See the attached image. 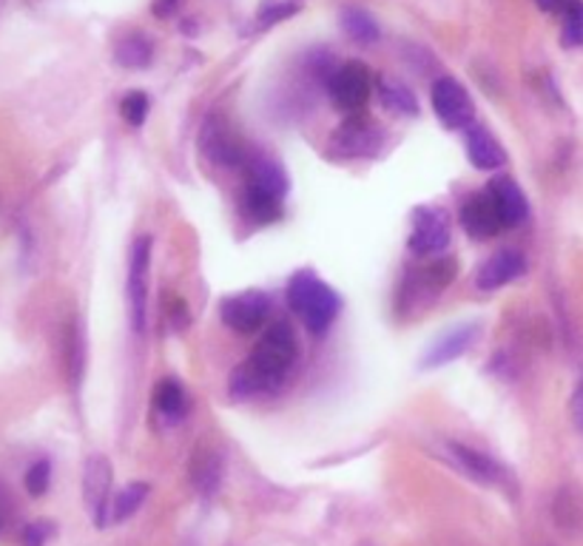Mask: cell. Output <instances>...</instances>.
Segmentation results:
<instances>
[{
    "label": "cell",
    "mask_w": 583,
    "mask_h": 546,
    "mask_svg": "<svg viewBox=\"0 0 583 546\" xmlns=\"http://www.w3.org/2000/svg\"><path fill=\"white\" fill-rule=\"evenodd\" d=\"M49 481H52V465H49L46 458H40V461H35V465L29 467V472H26V490H29V495L40 498V495H46V490H49Z\"/></svg>",
    "instance_id": "cell-27"
},
{
    "label": "cell",
    "mask_w": 583,
    "mask_h": 546,
    "mask_svg": "<svg viewBox=\"0 0 583 546\" xmlns=\"http://www.w3.org/2000/svg\"><path fill=\"white\" fill-rule=\"evenodd\" d=\"M219 481H223V456L217 447L202 444L191 458V484L202 498H211L219 490Z\"/></svg>",
    "instance_id": "cell-13"
},
{
    "label": "cell",
    "mask_w": 583,
    "mask_h": 546,
    "mask_svg": "<svg viewBox=\"0 0 583 546\" xmlns=\"http://www.w3.org/2000/svg\"><path fill=\"white\" fill-rule=\"evenodd\" d=\"M461 225L476 240H490L495 233H502L504 228H509L502 208H498V203H495V196L490 194V191H481V194L470 196V200L464 203Z\"/></svg>",
    "instance_id": "cell-10"
},
{
    "label": "cell",
    "mask_w": 583,
    "mask_h": 546,
    "mask_svg": "<svg viewBox=\"0 0 583 546\" xmlns=\"http://www.w3.org/2000/svg\"><path fill=\"white\" fill-rule=\"evenodd\" d=\"M154 58V49H151V40L142 38V35H131V38L123 40L117 46V61L126 68H145Z\"/></svg>",
    "instance_id": "cell-25"
},
{
    "label": "cell",
    "mask_w": 583,
    "mask_h": 546,
    "mask_svg": "<svg viewBox=\"0 0 583 546\" xmlns=\"http://www.w3.org/2000/svg\"><path fill=\"white\" fill-rule=\"evenodd\" d=\"M330 100L342 109V112H359L362 105L370 98V72L362 63H344L339 66L328 80Z\"/></svg>",
    "instance_id": "cell-7"
},
{
    "label": "cell",
    "mask_w": 583,
    "mask_h": 546,
    "mask_svg": "<svg viewBox=\"0 0 583 546\" xmlns=\"http://www.w3.org/2000/svg\"><path fill=\"white\" fill-rule=\"evenodd\" d=\"M479 337V328L476 325H458V328L447 330L442 339H435L433 347L424 353V367H444L449 361L461 359L464 353L470 351V344Z\"/></svg>",
    "instance_id": "cell-12"
},
{
    "label": "cell",
    "mask_w": 583,
    "mask_h": 546,
    "mask_svg": "<svg viewBox=\"0 0 583 546\" xmlns=\"http://www.w3.org/2000/svg\"><path fill=\"white\" fill-rule=\"evenodd\" d=\"M296 3H284V7H277V9H268V12H262V23H274V21H282V17L293 15L296 12Z\"/></svg>",
    "instance_id": "cell-31"
},
{
    "label": "cell",
    "mask_w": 583,
    "mask_h": 546,
    "mask_svg": "<svg viewBox=\"0 0 583 546\" xmlns=\"http://www.w3.org/2000/svg\"><path fill=\"white\" fill-rule=\"evenodd\" d=\"M49 535H52V524L49 521H35L23 532V546H43Z\"/></svg>",
    "instance_id": "cell-29"
},
{
    "label": "cell",
    "mask_w": 583,
    "mask_h": 546,
    "mask_svg": "<svg viewBox=\"0 0 583 546\" xmlns=\"http://www.w3.org/2000/svg\"><path fill=\"white\" fill-rule=\"evenodd\" d=\"M288 305L305 322V328L314 330V333L328 330L339 314L337 291L310 270H302V274L291 277V282H288Z\"/></svg>",
    "instance_id": "cell-2"
},
{
    "label": "cell",
    "mask_w": 583,
    "mask_h": 546,
    "mask_svg": "<svg viewBox=\"0 0 583 546\" xmlns=\"http://www.w3.org/2000/svg\"><path fill=\"white\" fill-rule=\"evenodd\" d=\"M379 94H382L384 109L396 114H419V100L404 82L393 80V77H382L379 80Z\"/></svg>",
    "instance_id": "cell-21"
},
{
    "label": "cell",
    "mask_w": 583,
    "mask_h": 546,
    "mask_svg": "<svg viewBox=\"0 0 583 546\" xmlns=\"http://www.w3.org/2000/svg\"><path fill=\"white\" fill-rule=\"evenodd\" d=\"M202 149H205V154H208L214 163L233 165L237 160H240V151H237V145L228 140V135H225V131H219L217 123H208V126H205V131H202Z\"/></svg>",
    "instance_id": "cell-22"
},
{
    "label": "cell",
    "mask_w": 583,
    "mask_h": 546,
    "mask_svg": "<svg viewBox=\"0 0 583 546\" xmlns=\"http://www.w3.org/2000/svg\"><path fill=\"white\" fill-rule=\"evenodd\" d=\"M342 29L347 31V38L356 40V43H362V46L376 43V40H379V23H376L373 15L365 12V9H356V7L344 9Z\"/></svg>",
    "instance_id": "cell-20"
},
{
    "label": "cell",
    "mask_w": 583,
    "mask_h": 546,
    "mask_svg": "<svg viewBox=\"0 0 583 546\" xmlns=\"http://www.w3.org/2000/svg\"><path fill=\"white\" fill-rule=\"evenodd\" d=\"M382 145V131L373 120H367L362 114L344 120L333 135V149L342 154V157H370Z\"/></svg>",
    "instance_id": "cell-9"
},
{
    "label": "cell",
    "mask_w": 583,
    "mask_h": 546,
    "mask_svg": "<svg viewBox=\"0 0 583 546\" xmlns=\"http://www.w3.org/2000/svg\"><path fill=\"white\" fill-rule=\"evenodd\" d=\"M112 479L114 470L105 456H91L83 470V501L94 518V524L105 526L112 516Z\"/></svg>",
    "instance_id": "cell-4"
},
{
    "label": "cell",
    "mask_w": 583,
    "mask_h": 546,
    "mask_svg": "<svg viewBox=\"0 0 583 546\" xmlns=\"http://www.w3.org/2000/svg\"><path fill=\"white\" fill-rule=\"evenodd\" d=\"M467 157L481 172H495L507 163V151L486 128H467Z\"/></svg>",
    "instance_id": "cell-15"
},
{
    "label": "cell",
    "mask_w": 583,
    "mask_h": 546,
    "mask_svg": "<svg viewBox=\"0 0 583 546\" xmlns=\"http://www.w3.org/2000/svg\"><path fill=\"white\" fill-rule=\"evenodd\" d=\"M149 484L142 481H135V484L123 486L121 493L112 498V516H109V524H123L128 518H135L140 512V507L149 498Z\"/></svg>",
    "instance_id": "cell-19"
},
{
    "label": "cell",
    "mask_w": 583,
    "mask_h": 546,
    "mask_svg": "<svg viewBox=\"0 0 583 546\" xmlns=\"http://www.w3.org/2000/svg\"><path fill=\"white\" fill-rule=\"evenodd\" d=\"M449 245V219L439 208H416L413 211V233L410 251L416 256L439 254Z\"/></svg>",
    "instance_id": "cell-8"
},
{
    "label": "cell",
    "mask_w": 583,
    "mask_h": 546,
    "mask_svg": "<svg viewBox=\"0 0 583 546\" xmlns=\"http://www.w3.org/2000/svg\"><path fill=\"white\" fill-rule=\"evenodd\" d=\"M486 191L495 196V203L502 208L504 219L507 225H518L527 219L530 214V203H527V196H523L521 188L516 186V180H509V177H498L486 186Z\"/></svg>",
    "instance_id": "cell-16"
},
{
    "label": "cell",
    "mask_w": 583,
    "mask_h": 546,
    "mask_svg": "<svg viewBox=\"0 0 583 546\" xmlns=\"http://www.w3.org/2000/svg\"><path fill=\"white\" fill-rule=\"evenodd\" d=\"M83 365H86V344H83L80 322H72L66 330V370L72 384H80Z\"/></svg>",
    "instance_id": "cell-24"
},
{
    "label": "cell",
    "mask_w": 583,
    "mask_h": 546,
    "mask_svg": "<svg viewBox=\"0 0 583 546\" xmlns=\"http://www.w3.org/2000/svg\"><path fill=\"white\" fill-rule=\"evenodd\" d=\"M151 237H140L131 245L128 256V314L137 333L145 330V310H149V270H151Z\"/></svg>",
    "instance_id": "cell-3"
},
{
    "label": "cell",
    "mask_w": 583,
    "mask_h": 546,
    "mask_svg": "<svg viewBox=\"0 0 583 546\" xmlns=\"http://www.w3.org/2000/svg\"><path fill=\"white\" fill-rule=\"evenodd\" d=\"M523 270H527L523 254H518L516 247H504V251L493 254L481 265L479 288L481 291H498L504 284L516 282L518 277H523Z\"/></svg>",
    "instance_id": "cell-11"
},
{
    "label": "cell",
    "mask_w": 583,
    "mask_h": 546,
    "mask_svg": "<svg viewBox=\"0 0 583 546\" xmlns=\"http://www.w3.org/2000/svg\"><path fill=\"white\" fill-rule=\"evenodd\" d=\"M121 112H123V117H126V123H131V126H142V123H145V114H149V98H145L142 91H131V94L123 100Z\"/></svg>",
    "instance_id": "cell-28"
},
{
    "label": "cell",
    "mask_w": 583,
    "mask_h": 546,
    "mask_svg": "<svg viewBox=\"0 0 583 546\" xmlns=\"http://www.w3.org/2000/svg\"><path fill=\"white\" fill-rule=\"evenodd\" d=\"M242 211H245L248 219H254L259 225L277 223L282 217V200L268 191H259V188L248 186V191L242 194Z\"/></svg>",
    "instance_id": "cell-18"
},
{
    "label": "cell",
    "mask_w": 583,
    "mask_h": 546,
    "mask_svg": "<svg viewBox=\"0 0 583 546\" xmlns=\"http://www.w3.org/2000/svg\"><path fill=\"white\" fill-rule=\"evenodd\" d=\"M447 449H449V456H453V461H456V465L461 467L472 481H479V484H502L504 481L502 467L495 465L490 456L479 453V449L464 447V444H458V442H449Z\"/></svg>",
    "instance_id": "cell-14"
},
{
    "label": "cell",
    "mask_w": 583,
    "mask_h": 546,
    "mask_svg": "<svg viewBox=\"0 0 583 546\" xmlns=\"http://www.w3.org/2000/svg\"><path fill=\"white\" fill-rule=\"evenodd\" d=\"M154 402H157L160 412H163L165 419H182L186 416V390H182L180 382H174V379H165L163 384L157 388V393H154Z\"/></svg>",
    "instance_id": "cell-23"
},
{
    "label": "cell",
    "mask_w": 583,
    "mask_h": 546,
    "mask_svg": "<svg viewBox=\"0 0 583 546\" xmlns=\"http://www.w3.org/2000/svg\"><path fill=\"white\" fill-rule=\"evenodd\" d=\"M569 412H572V424L583 433V382L578 384L575 393H572V402H569Z\"/></svg>",
    "instance_id": "cell-30"
},
{
    "label": "cell",
    "mask_w": 583,
    "mask_h": 546,
    "mask_svg": "<svg viewBox=\"0 0 583 546\" xmlns=\"http://www.w3.org/2000/svg\"><path fill=\"white\" fill-rule=\"evenodd\" d=\"M293 359H296V337L291 325H270L251 353V359L242 361L231 373V396L254 398L279 388L293 367Z\"/></svg>",
    "instance_id": "cell-1"
},
{
    "label": "cell",
    "mask_w": 583,
    "mask_h": 546,
    "mask_svg": "<svg viewBox=\"0 0 583 546\" xmlns=\"http://www.w3.org/2000/svg\"><path fill=\"white\" fill-rule=\"evenodd\" d=\"M248 174H251V186L259 188V191H268V194L279 196V200L288 194V174H284V168L277 160L254 157L251 165H248Z\"/></svg>",
    "instance_id": "cell-17"
},
{
    "label": "cell",
    "mask_w": 583,
    "mask_h": 546,
    "mask_svg": "<svg viewBox=\"0 0 583 546\" xmlns=\"http://www.w3.org/2000/svg\"><path fill=\"white\" fill-rule=\"evenodd\" d=\"M538 7L546 12H561V0H538Z\"/></svg>",
    "instance_id": "cell-32"
},
{
    "label": "cell",
    "mask_w": 583,
    "mask_h": 546,
    "mask_svg": "<svg viewBox=\"0 0 583 546\" xmlns=\"http://www.w3.org/2000/svg\"><path fill=\"white\" fill-rule=\"evenodd\" d=\"M563 43L583 46V0H561Z\"/></svg>",
    "instance_id": "cell-26"
},
{
    "label": "cell",
    "mask_w": 583,
    "mask_h": 546,
    "mask_svg": "<svg viewBox=\"0 0 583 546\" xmlns=\"http://www.w3.org/2000/svg\"><path fill=\"white\" fill-rule=\"evenodd\" d=\"M433 109L435 114H439V120L447 128H453V131L470 128L472 117H476L470 94H467V89H464L458 80H453V77H439V80L433 82Z\"/></svg>",
    "instance_id": "cell-5"
},
{
    "label": "cell",
    "mask_w": 583,
    "mask_h": 546,
    "mask_svg": "<svg viewBox=\"0 0 583 546\" xmlns=\"http://www.w3.org/2000/svg\"><path fill=\"white\" fill-rule=\"evenodd\" d=\"M270 314V296H265L262 291H245L233 293L219 307V316L223 322L228 325L237 333H254L265 325Z\"/></svg>",
    "instance_id": "cell-6"
}]
</instances>
